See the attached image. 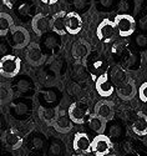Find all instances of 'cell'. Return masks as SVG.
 <instances>
[{"label": "cell", "instance_id": "obj_1", "mask_svg": "<svg viewBox=\"0 0 147 156\" xmlns=\"http://www.w3.org/2000/svg\"><path fill=\"white\" fill-rule=\"evenodd\" d=\"M21 60L16 55H4L0 60V74L6 79H11L19 74Z\"/></svg>", "mask_w": 147, "mask_h": 156}, {"label": "cell", "instance_id": "obj_2", "mask_svg": "<svg viewBox=\"0 0 147 156\" xmlns=\"http://www.w3.org/2000/svg\"><path fill=\"white\" fill-rule=\"evenodd\" d=\"M68 114L74 124H84L91 115L89 102L86 100H79L72 102L68 109Z\"/></svg>", "mask_w": 147, "mask_h": 156}, {"label": "cell", "instance_id": "obj_3", "mask_svg": "<svg viewBox=\"0 0 147 156\" xmlns=\"http://www.w3.org/2000/svg\"><path fill=\"white\" fill-rule=\"evenodd\" d=\"M8 43L12 49H15V50L25 49L31 43L30 41V34L24 27H14L9 33Z\"/></svg>", "mask_w": 147, "mask_h": 156}, {"label": "cell", "instance_id": "obj_4", "mask_svg": "<svg viewBox=\"0 0 147 156\" xmlns=\"http://www.w3.org/2000/svg\"><path fill=\"white\" fill-rule=\"evenodd\" d=\"M114 21H115V25L117 28V33L120 36L128 37L133 34V31H135L136 23H135L133 16L130 14H120L114 19Z\"/></svg>", "mask_w": 147, "mask_h": 156}, {"label": "cell", "instance_id": "obj_5", "mask_svg": "<svg viewBox=\"0 0 147 156\" xmlns=\"http://www.w3.org/2000/svg\"><path fill=\"white\" fill-rule=\"evenodd\" d=\"M114 144L111 137H109L105 134H100L96 135L92 139L91 142V152H93L96 156H106L109 155L110 151L112 150Z\"/></svg>", "mask_w": 147, "mask_h": 156}, {"label": "cell", "instance_id": "obj_6", "mask_svg": "<svg viewBox=\"0 0 147 156\" xmlns=\"http://www.w3.org/2000/svg\"><path fill=\"white\" fill-rule=\"evenodd\" d=\"M117 33V28L115 25L114 20L110 19H103L96 29V35L99 37V40H101L102 43H110L114 40V37L116 36Z\"/></svg>", "mask_w": 147, "mask_h": 156}, {"label": "cell", "instance_id": "obj_7", "mask_svg": "<svg viewBox=\"0 0 147 156\" xmlns=\"http://www.w3.org/2000/svg\"><path fill=\"white\" fill-rule=\"evenodd\" d=\"M95 87H96L97 94L102 98H110L116 91L115 84L112 83L111 77L107 73H103L97 77L95 83Z\"/></svg>", "mask_w": 147, "mask_h": 156}, {"label": "cell", "instance_id": "obj_8", "mask_svg": "<svg viewBox=\"0 0 147 156\" xmlns=\"http://www.w3.org/2000/svg\"><path fill=\"white\" fill-rule=\"evenodd\" d=\"M25 58L28 60V62L33 66H40L43 62H44V53L40 45L37 43H34L31 41L28 46H26V50H25Z\"/></svg>", "mask_w": 147, "mask_h": 156}, {"label": "cell", "instance_id": "obj_9", "mask_svg": "<svg viewBox=\"0 0 147 156\" xmlns=\"http://www.w3.org/2000/svg\"><path fill=\"white\" fill-rule=\"evenodd\" d=\"M66 15H68V12L61 10L55 12L50 18V30L52 33H55L56 35H60V36L68 34L66 33Z\"/></svg>", "mask_w": 147, "mask_h": 156}, {"label": "cell", "instance_id": "obj_10", "mask_svg": "<svg viewBox=\"0 0 147 156\" xmlns=\"http://www.w3.org/2000/svg\"><path fill=\"white\" fill-rule=\"evenodd\" d=\"M93 114H96L97 116L102 118L106 121L114 120L115 116V106L114 102L110 100H100L93 109Z\"/></svg>", "mask_w": 147, "mask_h": 156}, {"label": "cell", "instance_id": "obj_11", "mask_svg": "<svg viewBox=\"0 0 147 156\" xmlns=\"http://www.w3.org/2000/svg\"><path fill=\"white\" fill-rule=\"evenodd\" d=\"M82 29V18L76 11H69L66 15V33L77 35Z\"/></svg>", "mask_w": 147, "mask_h": 156}, {"label": "cell", "instance_id": "obj_12", "mask_svg": "<svg viewBox=\"0 0 147 156\" xmlns=\"http://www.w3.org/2000/svg\"><path fill=\"white\" fill-rule=\"evenodd\" d=\"M91 142L92 140L86 133H76L72 140V147L77 154L91 152Z\"/></svg>", "mask_w": 147, "mask_h": 156}, {"label": "cell", "instance_id": "obj_13", "mask_svg": "<svg viewBox=\"0 0 147 156\" xmlns=\"http://www.w3.org/2000/svg\"><path fill=\"white\" fill-rule=\"evenodd\" d=\"M137 87L135 85V81H133L131 77L122 85H120L116 87V93H117V96L121 99V100H125V101H128L131 99H133L137 94Z\"/></svg>", "mask_w": 147, "mask_h": 156}, {"label": "cell", "instance_id": "obj_14", "mask_svg": "<svg viewBox=\"0 0 147 156\" xmlns=\"http://www.w3.org/2000/svg\"><path fill=\"white\" fill-rule=\"evenodd\" d=\"M31 28L36 35L41 36L50 30V19L43 12L36 14L31 20Z\"/></svg>", "mask_w": 147, "mask_h": 156}, {"label": "cell", "instance_id": "obj_15", "mask_svg": "<svg viewBox=\"0 0 147 156\" xmlns=\"http://www.w3.org/2000/svg\"><path fill=\"white\" fill-rule=\"evenodd\" d=\"M52 126L60 134H69L74 127V121L70 119L69 114H61V115H58V118L54 121V124H52Z\"/></svg>", "mask_w": 147, "mask_h": 156}, {"label": "cell", "instance_id": "obj_16", "mask_svg": "<svg viewBox=\"0 0 147 156\" xmlns=\"http://www.w3.org/2000/svg\"><path fill=\"white\" fill-rule=\"evenodd\" d=\"M90 44L86 41V40H82V39H80L77 40L74 45H72V49H71V55L75 60H84L85 58L89 56L90 54Z\"/></svg>", "mask_w": 147, "mask_h": 156}, {"label": "cell", "instance_id": "obj_17", "mask_svg": "<svg viewBox=\"0 0 147 156\" xmlns=\"http://www.w3.org/2000/svg\"><path fill=\"white\" fill-rule=\"evenodd\" d=\"M131 130L138 136H146L147 135V115L143 112H138L131 125Z\"/></svg>", "mask_w": 147, "mask_h": 156}, {"label": "cell", "instance_id": "obj_18", "mask_svg": "<svg viewBox=\"0 0 147 156\" xmlns=\"http://www.w3.org/2000/svg\"><path fill=\"white\" fill-rule=\"evenodd\" d=\"M4 142L10 150H18L23 145V137L15 131L14 129H10L4 135Z\"/></svg>", "mask_w": 147, "mask_h": 156}, {"label": "cell", "instance_id": "obj_19", "mask_svg": "<svg viewBox=\"0 0 147 156\" xmlns=\"http://www.w3.org/2000/svg\"><path fill=\"white\" fill-rule=\"evenodd\" d=\"M106 120H103L102 118L97 116L96 114H91L87 119V124H89V127L92 130L93 133H96L97 135L100 134H103L106 131Z\"/></svg>", "mask_w": 147, "mask_h": 156}, {"label": "cell", "instance_id": "obj_20", "mask_svg": "<svg viewBox=\"0 0 147 156\" xmlns=\"http://www.w3.org/2000/svg\"><path fill=\"white\" fill-rule=\"evenodd\" d=\"M110 77H111V80H112V83L115 84L116 87L120 86V85H122V84H125L130 79L127 71L125 69H122L121 66L112 68V70L110 73Z\"/></svg>", "mask_w": 147, "mask_h": 156}, {"label": "cell", "instance_id": "obj_21", "mask_svg": "<svg viewBox=\"0 0 147 156\" xmlns=\"http://www.w3.org/2000/svg\"><path fill=\"white\" fill-rule=\"evenodd\" d=\"M65 150L66 149L62 141H60L59 139H51L47 145L46 156H64Z\"/></svg>", "mask_w": 147, "mask_h": 156}, {"label": "cell", "instance_id": "obj_22", "mask_svg": "<svg viewBox=\"0 0 147 156\" xmlns=\"http://www.w3.org/2000/svg\"><path fill=\"white\" fill-rule=\"evenodd\" d=\"M14 20H12V18L10 16V14H8V12H0V35H2L3 37L9 35L10 30L14 28Z\"/></svg>", "mask_w": 147, "mask_h": 156}, {"label": "cell", "instance_id": "obj_23", "mask_svg": "<svg viewBox=\"0 0 147 156\" xmlns=\"http://www.w3.org/2000/svg\"><path fill=\"white\" fill-rule=\"evenodd\" d=\"M58 112H56V109H50V108H40L39 109V116L45 124L47 125H52L54 121L56 120L58 118Z\"/></svg>", "mask_w": 147, "mask_h": 156}, {"label": "cell", "instance_id": "obj_24", "mask_svg": "<svg viewBox=\"0 0 147 156\" xmlns=\"http://www.w3.org/2000/svg\"><path fill=\"white\" fill-rule=\"evenodd\" d=\"M11 99H12V87L10 83L3 81L0 84V102H2V105H4Z\"/></svg>", "mask_w": 147, "mask_h": 156}, {"label": "cell", "instance_id": "obj_25", "mask_svg": "<svg viewBox=\"0 0 147 156\" xmlns=\"http://www.w3.org/2000/svg\"><path fill=\"white\" fill-rule=\"evenodd\" d=\"M106 131H107V136L109 137H111V139H120L122 136L124 129H122V126L120 124L112 122V124H110L109 127H106Z\"/></svg>", "mask_w": 147, "mask_h": 156}, {"label": "cell", "instance_id": "obj_26", "mask_svg": "<svg viewBox=\"0 0 147 156\" xmlns=\"http://www.w3.org/2000/svg\"><path fill=\"white\" fill-rule=\"evenodd\" d=\"M44 145H45L44 136H41V135H34L31 137V147H33V151H35V152L41 151L44 149Z\"/></svg>", "mask_w": 147, "mask_h": 156}, {"label": "cell", "instance_id": "obj_27", "mask_svg": "<svg viewBox=\"0 0 147 156\" xmlns=\"http://www.w3.org/2000/svg\"><path fill=\"white\" fill-rule=\"evenodd\" d=\"M138 96L142 102H147V81H145L138 89Z\"/></svg>", "mask_w": 147, "mask_h": 156}, {"label": "cell", "instance_id": "obj_28", "mask_svg": "<svg viewBox=\"0 0 147 156\" xmlns=\"http://www.w3.org/2000/svg\"><path fill=\"white\" fill-rule=\"evenodd\" d=\"M121 147H122V151L125 154H128V155L135 154V146H133V144H132V142H130V141L122 142V146Z\"/></svg>", "mask_w": 147, "mask_h": 156}, {"label": "cell", "instance_id": "obj_29", "mask_svg": "<svg viewBox=\"0 0 147 156\" xmlns=\"http://www.w3.org/2000/svg\"><path fill=\"white\" fill-rule=\"evenodd\" d=\"M28 110H29V108L26 106V105H24V104H19V105H16V114L18 115H25L26 112H28Z\"/></svg>", "mask_w": 147, "mask_h": 156}, {"label": "cell", "instance_id": "obj_30", "mask_svg": "<svg viewBox=\"0 0 147 156\" xmlns=\"http://www.w3.org/2000/svg\"><path fill=\"white\" fill-rule=\"evenodd\" d=\"M20 0H3V4L6 6V8H9V9H11V8H14L15 5H16V3H19Z\"/></svg>", "mask_w": 147, "mask_h": 156}, {"label": "cell", "instance_id": "obj_31", "mask_svg": "<svg viewBox=\"0 0 147 156\" xmlns=\"http://www.w3.org/2000/svg\"><path fill=\"white\" fill-rule=\"evenodd\" d=\"M40 2L44 4H47V5H52V4H56L59 0H40Z\"/></svg>", "mask_w": 147, "mask_h": 156}, {"label": "cell", "instance_id": "obj_32", "mask_svg": "<svg viewBox=\"0 0 147 156\" xmlns=\"http://www.w3.org/2000/svg\"><path fill=\"white\" fill-rule=\"evenodd\" d=\"M71 156H86V155H84V154H74V155H71Z\"/></svg>", "mask_w": 147, "mask_h": 156}, {"label": "cell", "instance_id": "obj_33", "mask_svg": "<svg viewBox=\"0 0 147 156\" xmlns=\"http://www.w3.org/2000/svg\"><path fill=\"white\" fill-rule=\"evenodd\" d=\"M106 156H117V155H115V154H109V155H106Z\"/></svg>", "mask_w": 147, "mask_h": 156}, {"label": "cell", "instance_id": "obj_34", "mask_svg": "<svg viewBox=\"0 0 147 156\" xmlns=\"http://www.w3.org/2000/svg\"><path fill=\"white\" fill-rule=\"evenodd\" d=\"M137 156H146V155H145V154H138Z\"/></svg>", "mask_w": 147, "mask_h": 156}, {"label": "cell", "instance_id": "obj_35", "mask_svg": "<svg viewBox=\"0 0 147 156\" xmlns=\"http://www.w3.org/2000/svg\"><path fill=\"white\" fill-rule=\"evenodd\" d=\"M31 156H40V155H31Z\"/></svg>", "mask_w": 147, "mask_h": 156}]
</instances>
